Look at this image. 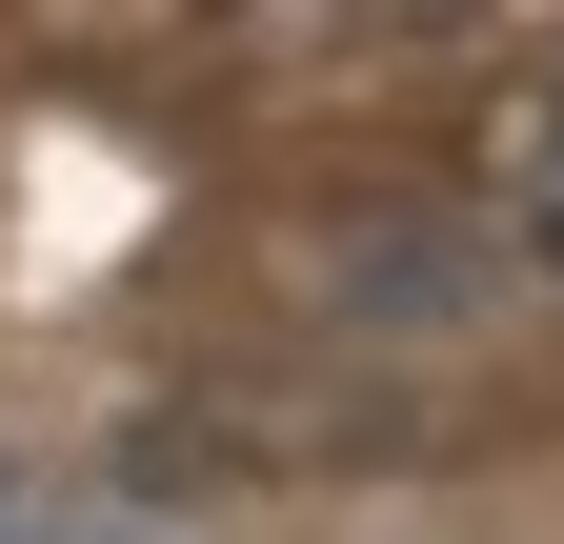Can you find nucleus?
I'll return each mask as SVG.
<instances>
[{
  "instance_id": "5",
  "label": "nucleus",
  "mask_w": 564,
  "mask_h": 544,
  "mask_svg": "<svg viewBox=\"0 0 564 544\" xmlns=\"http://www.w3.org/2000/svg\"><path fill=\"white\" fill-rule=\"evenodd\" d=\"M0 524H21V485H0Z\"/></svg>"
},
{
  "instance_id": "4",
  "label": "nucleus",
  "mask_w": 564,
  "mask_h": 544,
  "mask_svg": "<svg viewBox=\"0 0 564 544\" xmlns=\"http://www.w3.org/2000/svg\"><path fill=\"white\" fill-rule=\"evenodd\" d=\"M544 162H564V101H544Z\"/></svg>"
},
{
  "instance_id": "3",
  "label": "nucleus",
  "mask_w": 564,
  "mask_h": 544,
  "mask_svg": "<svg viewBox=\"0 0 564 544\" xmlns=\"http://www.w3.org/2000/svg\"><path fill=\"white\" fill-rule=\"evenodd\" d=\"M0 544H101V524H0Z\"/></svg>"
},
{
  "instance_id": "1",
  "label": "nucleus",
  "mask_w": 564,
  "mask_h": 544,
  "mask_svg": "<svg viewBox=\"0 0 564 544\" xmlns=\"http://www.w3.org/2000/svg\"><path fill=\"white\" fill-rule=\"evenodd\" d=\"M484 303V242L464 222H383L364 262H343V323H364V344H403V323H464Z\"/></svg>"
},
{
  "instance_id": "2",
  "label": "nucleus",
  "mask_w": 564,
  "mask_h": 544,
  "mask_svg": "<svg viewBox=\"0 0 564 544\" xmlns=\"http://www.w3.org/2000/svg\"><path fill=\"white\" fill-rule=\"evenodd\" d=\"M524 262H544V283H564V182H544V202H524Z\"/></svg>"
}]
</instances>
